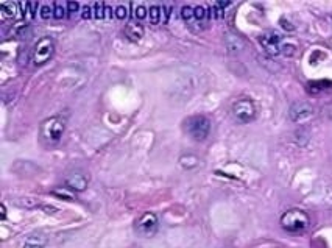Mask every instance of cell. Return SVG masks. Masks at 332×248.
Masks as SVG:
<instances>
[{"instance_id": "cell-1", "label": "cell", "mask_w": 332, "mask_h": 248, "mask_svg": "<svg viewBox=\"0 0 332 248\" xmlns=\"http://www.w3.org/2000/svg\"><path fill=\"white\" fill-rule=\"evenodd\" d=\"M310 220L301 209H288L281 216V226L290 234H300L307 230Z\"/></svg>"}, {"instance_id": "cell-2", "label": "cell", "mask_w": 332, "mask_h": 248, "mask_svg": "<svg viewBox=\"0 0 332 248\" xmlns=\"http://www.w3.org/2000/svg\"><path fill=\"white\" fill-rule=\"evenodd\" d=\"M184 130L193 141H204L211 133V120L206 116H192L186 119Z\"/></svg>"}, {"instance_id": "cell-3", "label": "cell", "mask_w": 332, "mask_h": 248, "mask_svg": "<svg viewBox=\"0 0 332 248\" xmlns=\"http://www.w3.org/2000/svg\"><path fill=\"white\" fill-rule=\"evenodd\" d=\"M64 130H66V120L60 116H53L43 122V125H41V136L49 144H56L63 138Z\"/></svg>"}, {"instance_id": "cell-4", "label": "cell", "mask_w": 332, "mask_h": 248, "mask_svg": "<svg viewBox=\"0 0 332 248\" xmlns=\"http://www.w3.org/2000/svg\"><path fill=\"white\" fill-rule=\"evenodd\" d=\"M53 52H55V43H53V39L46 36V37H41L34 49H33V63L34 66H43L46 64L52 56H53Z\"/></svg>"}, {"instance_id": "cell-5", "label": "cell", "mask_w": 332, "mask_h": 248, "mask_svg": "<svg viewBox=\"0 0 332 248\" xmlns=\"http://www.w3.org/2000/svg\"><path fill=\"white\" fill-rule=\"evenodd\" d=\"M232 114L240 123H248L256 117V106L250 99H240L232 105Z\"/></svg>"}, {"instance_id": "cell-6", "label": "cell", "mask_w": 332, "mask_h": 248, "mask_svg": "<svg viewBox=\"0 0 332 248\" xmlns=\"http://www.w3.org/2000/svg\"><path fill=\"white\" fill-rule=\"evenodd\" d=\"M158 226H159V220L153 213L142 214L136 222V231L142 237H153L158 231Z\"/></svg>"}, {"instance_id": "cell-7", "label": "cell", "mask_w": 332, "mask_h": 248, "mask_svg": "<svg viewBox=\"0 0 332 248\" xmlns=\"http://www.w3.org/2000/svg\"><path fill=\"white\" fill-rule=\"evenodd\" d=\"M259 43L264 47V50L271 55L276 56L282 52V43H281V36L276 31H265L264 34H261Z\"/></svg>"}, {"instance_id": "cell-8", "label": "cell", "mask_w": 332, "mask_h": 248, "mask_svg": "<svg viewBox=\"0 0 332 248\" xmlns=\"http://www.w3.org/2000/svg\"><path fill=\"white\" fill-rule=\"evenodd\" d=\"M288 116L294 122H304L314 116V106L309 102H295L288 109Z\"/></svg>"}, {"instance_id": "cell-9", "label": "cell", "mask_w": 332, "mask_h": 248, "mask_svg": "<svg viewBox=\"0 0 332 248\" xmlns=\"http://www.w3.org/2000/svg\"><path fill=\"white\" fill-rule=\"evenodd\" d=\"M66 183V187L70 189V190H75V192H83L88 189V184H89V180L85 174H80V172H73L70 175L66 177L64 180Z\"/></svg>"}, {"instance_id": "cell-10", "label": "cell", "mask_w": 332, "mask_h": 248, "mask_svg": "<svg viewBox=\"0 0 332 248\" xmlns=\"http://www.w3.org/2000/svg\"><path fill=\"white\" fill-rule=\"evenodd\" d=\"M49 243V237L46 234H31L24 240L22 248H46V245Z\"/></svg>"}, {"instance_id": "cell-11", "label": "cell", "mask_w": 332, "mask_h": 248, "mask_svg": "<svg viewBox=\"0 0 332 248\" xmlns=\"http://www.w3.org/2000/svg\"><path fill=\"white\" fill-rule=\"evenodd\" d=\"M125 36L131 41V43H139L144 37V27L138 22H130L125 25Z\"/></svg>"}, {"instance_id": "cell-12", "label": "cell", "mask_w": 332, "mask_h": 248, "mask_svg": "<svg viewBox=\"0 0 332 248\" xmlns=\"http://www.w3.org/2000/svg\"><path fill=\"white\" fill-rule=\"evenodd\" d=\"M17 7H19L17 2H2L0 4V17H2V21L14 19L17 16V11H19Z\"/></svg>"}, {"instance_id": "cell-13", "label": "cell", "mask_w": 332, "mask_h": 248, "mask_svg": "<svg viewBox=\"0 0 332 248\" xmlns=\"http://www.w3.org/2000/svg\"><path fill=\"white\" fill-rule=\"evenodd\" d=\"M226 44H228L229 52H240L243 49V43L237 36H228L226 37Z\"/></svg>"}, {"instance_id": "cell-14", "label": "cell", "mask_w": 332, "mask_h": 248, "mask_svg": "<svg viewBox=\"0 0 332 248\" xmlns=\"http://www.w3.org/2000/svg\"><path fill=\"white\" fill-rule=\"evenodd\" d=\"M161 11H162V8H161V7H158V5L150 7V10H148V16H150V22H151L153 25L159 24V21H161Z\"/></svg>"}, {"instance_id": "cell-15", "label": "cell", "mask_w": 332, "mask_h": 248, "mask_svg": "<svg viewBox=\"0 0 332 248\" xmlns=\"http://www.w3.org/2000/svg\"><path fill=\"white\" fill-rule=\"evenodd\" d=\"M181 17H183L187 24H190L192 21H195V11H193V8L189 7V5H184V7L181 8Z\"/></svg>"}, {"instance_id": "cell-16", "label": "cell", "mask_w": 332, "mask_h": 248, "mask_svg": "<svg viewBox=\"0 0 332 248\" xmlns=\"http://www.w3.org/2000/svg\"><path fill=\"white\" fill-rule=\"evenodd\" d=\"M36 8H37V2H27L25 4V17L28 19V21H31L33 17H34V14H36Z\"/></svg>"}, {"instance_id": "cell-17", "label": "cell", "mask_w": 332, "mask_h": 248, "mask_svg": "<svg viewBox=\"0 0 332 248\" xmlns=\"http://www.w3.org/2000/svg\"><path fill=\"white\" fill-rule=\"evenodd\" d=\"M228 5H231V2H216V4L212 5L214 16H216L217 19H220V17L223 16V8L228 7Z\"/></svg>"}, {"instance_id": "cell-18", "label": "cell", "mask_w": 332, "mask_h": 248, "mask_svg": "<svg viewBox=\"0 0 332 248\" xmlns=\"http://www.w3.org/2000/svg\"><path fill=\"white\" fill-rule=\"evenodd\" d=\"M105 11H106V4L105 2H95L94 4V14H95L97 19H103Z\"/></svg>"}, {"instance_id": "cell-19", "label": "cell", "mask_w": 332, "mask_h": 248, "mask_svg": "<svg viewBox=\"0 0 332 248\" xmlns=\"http://www.w3.org/2000/svg\"><path fill=\"white\" fill-rule=\"evenodd\" d=\"M64 11H67L64 8V4H61V2H55L53 4V17L55 19H63L64 17Z\"/></svg>"}, {"instance_id": "cell-20", "label": "cell", "mask_w": 332, "mask_h": 248, "mask_svg": "<svg viewBox=\"0 0 332 248\" xmlns=\"http://www.w3.org/2000/svg\"><path fill=\"white\" fill-rule=\"evenodd\" d=\"M193 11H195V21H197V22H204L206 14H207L206 8H204L203 5H198V7L193 8Z\"/></svg>"}, {"instance_id": "cell-21", "label": "cell", "mask_w": 332, "mask_h": 248, "mask_svg": "<svg viewBox=\"0 0 332 248\" xmlns=\"http://www.w3.org/2000/svg\"><path fill=\"white\" fill-rule=\"evenodd\" d=\"M115 17H117L119 21H125V19L128 17V8H127L125 5H119V7L115 8Z\"/></svg>"}, {"instance_id": "cell-22", "label": "cell", "mask_w": 332, "mask_h": 248, "mask_svg": "<svg viewBox=\"0 0 332 248\" xmlns=\"http://www.w3.org/2000/svg\"><path fill=\"white\" fill-rule=\"evenodd\" d=\"M133 14H134L136 19H145L147 17V8L142 4H139V5H136V10H134Z\"/></svg>"}, {"instance_id": "cell-23", "label": "cell", "mask_w": 332, "mask_h": 248, "mask_svg": "<svg viewBox=\"0 0 332 248\" xmlns=\"http://www.w3.org/2000/svg\"><path fill=\"white\" fill-rule=\"evenodd\" d=\"M52 194L56 195V197H64V200H73V198H75V197H73L70 192H67L66 189H55V190H52Z\"/></svg>"}, {"instance_id": "cell-24", "label": "cell", "mask_w": 332, "mask_h": 248, "mask_svg": "<svg viewBox=\"0 0 332 248\" xmlns=\"http://www.w3.org/2000/svg\"><path fill=\"white\" fill-rule=\"evenodd\" d=\"M52 5H47V4H44L43 7H41V17L43 19H49L50 16H52Z\"/></svg>"}, {"instance_id": "cell-25", "label": "cell", "mask_w": 332, "mask_h": 248, "mask_svg": "<svg viewBox=\"0 0 332 248\" xmlns=\"http://www.w3.org/2000/svg\"><path fill=\"white\" fill-rule=\"evenodd\" d=\"M66 7H67V13H69V16H73V14L78 11L80 4H78V2H67V4H66Z\"/></svg>"}, {"instance_id": "cell-26", "label": "cell", "mask_w": 332, "mask_h": 248, "mask_svg": "<svg viewBox=\"0 0 332 248\" xmlns=\"http://www.w3.org/2000/svg\"><path fill=\"white\" fill-rule=\"evenodd\" d=\"M162 8V11H164V14H165V19H164V22H169V17H170V10H172V5H162L161 7Z\"/></svg>"}, {"instance_id": "cell-27", "label": "cell", "mask_w": 332, "mask_h": 248, "mask_svg": "<svg viewBox=\"0 0 332 248\" xmlns=\"http://www.w3.org/2000/svg\"><path fill=\"white\" fill-rule=\"evenodd\" d=\"M91 7L89 5H85V8H83V13H81V16H83V19H89L91 17Z\"/></svg>"}, {"instance_id": "cell-28", "label": "cell", "mask_w": 332, "mask_h": 248, "mask_svg": "<svg viewBox=\"0 0 332 248\" xmlns=\"http://www.w3.org/2000/svg\"><path fill=\"white\" fill-rule=\"evenodd\" d=\"M0 214H2V220H5L7 219V206L2 203L0 204Z\"/></svg>"}]
</instances>
